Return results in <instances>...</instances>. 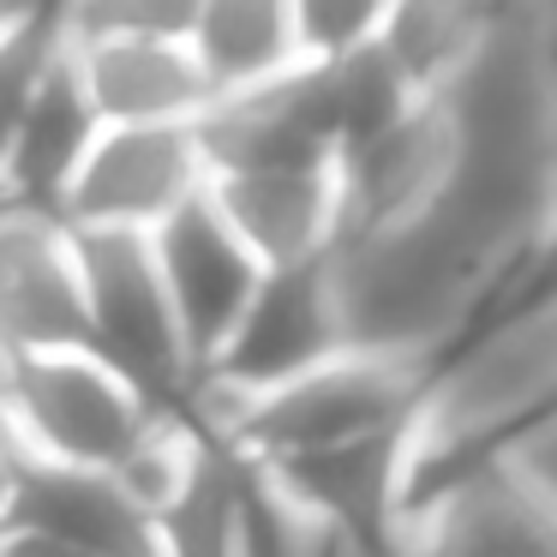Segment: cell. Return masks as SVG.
I'll list each match as a JSON object with an SVG mask.
<instances>
[{
    "label": "cell",
    "instance_id": "cell-1",
    "mask_svg": "<svg viewBox=\"0 0 557 557\" xmlns=\"http://www.w3.org/2000/svg\"><path fill=\"white\" fill-rule=\"evenodd\" d=\"M557 408V270L516 282L425 372L413 408V504L449 473L492 461Z\"/></svg>",
    "mask_w": 557,
    "mask_h": 557
},
{
    "label": "cell",
    "instance_id": "cell-2",
    "mask_svg": "<svg viewBox=\"0 0 557 557\" xmlns=\"http://www.w3.org/2000/svg\"><path fill=\"white\" fill-rule=\"evenodd\" d=\"M330 282L348 348L425 372L468 336L485 306L516 288V276L432 205L389 228L342 234L330 252Z\"/></svg>",
    "mask_w": 557,
    "mask_h": 557
},
{
    "label": "cell",
    "instance_id": "cell-3",
    "mask_svg": "<svg viewBox=\"0 0 557 557\" xmlns=\"http://www.w3.org/2000/svg\"><path fill=\"white\" fill-rule=\"evenodd\" d=\"M420 389H425V366L342 348L330 360L306 366V372L282 377V384L252 389V396L186 401V413L234 456L288 461V456H312V449H342L360 444V437L401 432V425H413Z\"/></svg>",
    "mask_w": 557,
    "mask_h": 557
},
{
    "label": "cell",
    "instance_id": "cell-4",
    "mask_svg": "<svg viewBox=\"0 0 557 557\" xmlns=\"http://www.w3.org/2000/svg\"><path fill=\"white\" fill-rule=\"evenodd\" d=\"M78 234V276H85V348L121 366L145 396L162 408H186L198 389V360L186 348L181 312L157 270L150 234L73 228Z\"/></svg>",
    "mask_w": 557,
    "mask_h": 557
},
{
    "label": "cell",
    "instance_id": "cell-5",
    "mask_svg": "<svg viewBox=\"0 0 557 557\" xmlns=\"http://www.w3.org/2000/svg\"><path fill=\"white\" fill-rule=\"evenodd\" d=\"M7 413H13V437L30 461L114 468L162 413V401L145 396L97 348H49L13 354Z\"/></svg>",
    "mask_w": 557,
    "mask_h": 557
},
{
    "label": "cell",
    "instance_id": "cell-6",
    "mask_svg": "<svg viewBox=\"0 0 557 557\" xmlns=\"http://www.w3.org/2000/svg\"><path fill=\"white\" fill-rule=\"evenodd\" d=\"M210 186L198 126H102L61 193L66 228L150 234Z\"/></svg>",
    "mask_w": 557,
    "mask_h": 557
},
{
    "label": "cell",
    "instance_id": "cell-7",
    "mask_svg": "<svg viewBox=\"0 0 557 557\" xmlns=\"http://www.w3.org/2000/svg\"><path fill=\"white\" fill-rule=\"evenodd\" d=\"M342 348H348V336H342L330 258L264 270V282L252 288L240 324L228 330V342L216 348V360L198 372L193 401L252 396V389L282 384V377L306 372V366L330 360V354H342Z\"/></svg>",
    "mask_w": 557,
    "mask_h": 557
},
{
    "label": "cell",
    "instance_id": "cell-8",
    "mask_svg": "<svg viewBox=\"0 0 557 557\" xmlns=\"http://www.w3.org/2000/svg\"><path fill=\"white\" fill-rule=\"evenodd\" d=\"M0 348H85V276L78 234L54 210L0 198Z\"/></svg>",
    "mask_w": 557,
    "mask_h": 557
},
{
    "label": "cell",
    "instance_id": "cell-9",
    "mask_svg": "<svg viewBox=\"0 0 557 557\" xmlns=\"http://www.w3.org/2000/svg\"><path fill=\"white\" fill-rule=\"evenodd\" d=\"M150 252H157V270L169 282V300L181 312L186 348H193L198 372L216 360V348L228 342V330L240 324L252 288L264 282V264L246 252V240L228 228V216L216 210L210 186L181 205L162 228H150Z\"/></svg>",
    "mask_w": 557,
    "mask_h": 557
},
{
    "label": "cell",
    "instance_id": "cell-10",
    "mask_svg": "<svg viewBox=\"0 0 557 557\" xmlns=\"http://www.w3.org/2000/svg\"><path fill=\"white\" fill-rule=\"evenodd\" d=\"M193 126H198L210 174L336 162V126H330L324 73H318L312 61L288 66V73L270 78V85L216 97Z\"/></svg>",
    "mask_w": 557,
    "mask_h": 557
},
{
    "label": "cell",
    "instance_id": "cell-11",
    "mask_svg": "<svg viewBox=\"0 0 557 557\" xmlns=\"http://www.w3.org/2000/svg\"><path fill=\"white\" fill-rule=\"evenodd\" d=\"M210 198L264 270L318 264L342 240V181L336 162L294 169H240L210 174Z\"/></svg>",
    "mask_w": 557,
    "mask_h": 557
},
{
    "label": "cell",
    "instance_id": "cell-12",
    "mask_svg": "<svg viewBox=\"0 0 557 557\" xmlns=\"http://www.w3.org/2000/svg\"><path fill=\"white\" fill-rule=\"evenodd\" d=\"M66 61L102 126H193L210 109V85L186 42L78 37L66 42Z\"/></svg>",
    "mask_w": 557,
    "mask_h": 557
},
{
    "label": "cell",
    "instance_id": "cell-13",
    "mask_svg": "<svg viewBox=\"0 0 557 557\" xmlns=\"http://www.w3.org/2000/svg\"><path fill=\"white\" fill-rule=\"evenodd\" d=\"M13 516L61 533L85 557H157V516L109 468H54L30 461Z\"/></svg>",
    "mask_w": 557,
    "mask_h": 557
},
{
    "label": "cell",
    "instance_id": "cell-14",
    "mask_svg": "<svg viewBox=\"0 0 557 557\" xmlns=\"http://www.w3.org/2000/svg\"><path fill=\"white\" fill-rule=\"evenodd\" d=\"M97 133H102V121L85 102V90H78L73 61H66V37H61V61L49 66V78H42L25 126H18L13 150L0 162V198L61 216V193L73 186V174H78V162H85Z\"/></svg>",
    "mask_w": 557,
    "mask_h": 557
},
{
    "label": "cell",
    "instance_id": "cell-15",
    "mask_svg": "<svg viewBox=\"0 0 557 557\" xmlns=\"http://www.w3.org/2000/svg\"><path fill=\"white\" fill-rule=\"evenodd\" d=\"M198 73L210 85V102L282 78L300 66L294 42V7L288 0H198V18L186 30Z\"/></svg>",
    "mask_w": 557,
    "mask_h": 557
},
{
    "label": "cell",
    "instance_id": "cell-16",
    "mask_svg": "<svg viewBox=\"0 0 557 557\" xmlns=\"http://www.w3.org/2000/svg\"><path fill=\"white\" fill-rule=\"evenodd\" d=\"M504 7H516V0H396L377 49L408 73V85L432 97L480 49V37L504 18Z\"/></svg>",
    "mask_w": 557,
    "mask_h": 557
},
{
    "label": "cell",
    "instance_id": "cell-17",
    "mask_svg": "<svg viewBox=\"0 0 557 557\" xmlns=\"http://www.w3.org/2000/svg\"><path fill=\"white\" fill-rule=\"evenodd\" d=\"M157 557H240V456L210 444L186 492L157 516Z\"/></svg>",
    "mask_w": 557,
    "mask_h": 557
},
{
    "label": "cell",
    "instance_id": "cell-18",
    "mask_svg": "<svg viewBox=\"0 0 557 557\" xmlns=\"http://www.w3.org/2000/svg\"><path fill=\"white\" fill-rule=\"evenodd\" d=\"M54 61H61V25H54L49 0H37V7H25L13 25L0 30V162L13 150L18 126H25Z\"/></svg>",
    "mask_w": 557,
    "mask_h": 557
},
{
    "label": "cell",
    "instance_id": "cell-19",
    "mask_svg": "<svg viewBox=\"0 0 557 557\" xmlns=\"http://www.w3.org/2000/svg\"><path fill=\"white\" fill-rule=\"evenodd\" d=\"M66 42L78 37H157L186 42L198 0H49Z\"/></svg>",
    "mask_w": 557,
    "mask_h": 557
},
{
    "label": "cell",
    "instance_id": "cell-20",
    "mask_svg": "<svg viewBox=\"0 0 557 557\" xmlns=\"http://www.w3.org/2000/svg\"><path fill=\"white\" fill-rule=\"evenodd\" d=\"M300 61H342L384 37L396 0H288Z\"/></svg>",
    "mask_w": 557,
    "mask_h": 557
},
{
    "label": "cell",
    "instance_id": "cell-21",
    "mask_svg": "<svg viewBox=\"0 0 557 557\" xmlns=\"http://www.w3.org/2000/svg\"><path fill=\"white\" fill-rule=\"evenodd\" d=\"M497 461H504L521 480V492L557 521V408L545 413V420H533L521 437H509V444L497 449Z\"/></svg>",
    "mask_w": 557,
    "mask_h": 557
},
{
    "label": "cell",
    "instance_id": "cell-22",
    "mask_svg": "<svg viewBox=\"0 0 557 557\" xmlns=\"http://www.w3.org/2000/svg\"><path fill=\"white\" fill-rule=\"evenodd\" d=\"M0 557H85L78 545H66L61 533L37 528V521L13 516V521H0Z\"/></svg>",
    "mask_w": 557,
    "mask_h": 557
},
{
    "label": "cell",
    "instance_id": "cell-23",
    "mask_svg": "<svg viewBox=\"0 0 557 557\" xmlns=\"http://www.w3.org/2000/svg\"><path fill=\"white\" fill-rule=\"evenodd\" d=\"M25 468H30V456L18 449L13 425H0V521H13V509H18V485H25Z\"/></svg>",
    "mask_w": 557,
    "mask_h": 557
},
{
    "label": "cell",
    "instance_id": "cell-24",
    "mask_svg": "<svg viewBox=\"0 0 557 557\" xmlns=\"http://www.w3.org/2000/svg\"><path fill=\"white\" fill-rule=\"evenodd\" d=\"M25 7H37V0H0V30L13 25V18H18V13H25Z\"/></svg>",
    "mask_w": 557,
    "mask_h": 557
},
{
    "label": "cell",
    "instance_id": "cell-25",
    "mask_svg": "<svg viewBox=\"0 0 557 557\" xmlns=\"http://www.w3.org/2000/svg\"><path fill=\"white\" fill-rule=\"evenodd\" d=\"M552 13H557V0H552Z\"/></svg>",
    "mask_w": 557,
    "mask_h": 557
}]
</instances>
